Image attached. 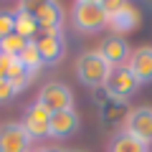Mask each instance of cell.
Returning a JSON list of instances; mask_svg holds the SVG:
<instances>
[{
	"label": "cell",
	"instance_id": "cell-3",
	"mask_svg": "<svg viewBox=\"0 0 152 152\" xmlns=\"http://www.w3.org/2000/svg\"><path fill=\"white\" fill-rule=\"evenodd\" d=\"M104 10H107V28H112L114 36L132 33L140 26V13H137V8L129 5V3L109 0V3H104Z\"/></svg>",
	"mask_w": 152,
	"mask_h": 152
},
{
	"label": "cell",
	"instance_id": "cell-21",
	"mask_svg": "<svg viewBox=\"0 0 152 152\" xmlns=\"http://www.w3.org/2000/svg\"><path fill=\"white\" fill-rule=\"evenodd\" d=\"M33 152H58V150H53V147H38V150H33Z\"/></svg>",
	"mask_w": 152,
	"mask_h": 152
},
{
	"label": "cell",
	"instance_id": "cell-7",
	"mask_svg": "<svg viewBox=\"0 0 152 152\" xmlns=\"http://www.w3.org/2000/svg\"><path fill=\"white\" fill-rule=\"evenodd\" d=\"M33 137L26 132L23 122L0 124V152H31Z\"/></svg>",
	"mask_w": 152,
	"mask_h": 152
},
{
	"label": "cell",
	"instance_id": "cell-9",
	"mask_svg": "<svg viewBox=\"0 0 152 152\" xmlns=\"http://www.w3.org/2000/svg\"><path fill=\"white\" fill-rule=\"evenodd\" d=\"M96 51L102 53V58L107 61L112 69L127 66V61H129V56H132V48H129V43H127L124 36H107Z\"/></svg>",
	"mask_w": 152,
	"mask_h": 152
},
{
	"label": "cell",
	"instance_id": "cell-5",
	"mask_svg": "<svg viewBox=\"0 0 152 152\" xmlns=\"http://www.w3.org/2000/svg\"><path fill=\"white\" fill-rule=\"evenodd\" d=\"M36 102L41 104V107H46L51 114L66 112V109H74V91H71L66 84H61V81H48L41 91H38Z\"/></svg>",
	"mask_w": 152,
	"mask_h": 152
},
{
	"label": "cell",
	"instance_id": "cell-22",
	"mask_svg": "<svg viewBox=\"0 0 152 152\" xmlns=\"http://www.w3.org/2000/svg\"><path fill=\"white\" fill-rule=\"evenodd\" d=\"M71 152H81V150H71Z\"/></svg>",
	"mask_w": 152,
	"mask_h": 152
},
{
	"label": "cell",
	"instance_id": "cell-10",
	"mask_svg": "<svg viewBox=\"0 0 152 152\" xmlns=\"http://www.w3.org/2000/svg\"><path fill=\"white\" fill-rule=\"evenodd\" d=\"M36 43H38V53L43 58V66H56L64 61V56H66L64 33H43Z\"/></svg>",
	"mask_w": 152,
	"mask_h": 152
},
{
	"label": "cell",
	"instance_id": "cell-20",
	"mask_svg": "<svg viewBox=\"0 0 152 152\" xmlns=\"http://www.w3.org/2000/svg\"><path fill=\"white\" fill-rule=\"evenodd\" d=\"M3 81H8V74H5V69H3V64H0V84Z\"/></svg>",
	"mask_w": 152,
	"mask_h": 152
},
{
	"label": "cell",
	"instance_id": "cell-1",
	"mask_svg": "<svg viewBox=\"0 0 152 152\" xmlns=\"http://www.w3.org/2000/svg\"><path fill=\"white\" fill-rule=\"evenodd\" d=\"M71 26L84 36L107 31V10L99 0H76L71 5Z\"/></svg>",
	"mask_w": 152,
	"mask_h": 152
},
{
	"label": "cell",
	"instance_id": "cell-6",
	"mask_svg": "<svg viewBox=\"0 0 152 152\" xmlns=\"http://www.w3.org/2000/svg\"><path fill=\"white\" fill-rule=\"evenodd\" d=\"M104 89H107V94L114 99V102L122 104V102H127V99L140 89V81L134 79V74H132L127 66H122V69H112V74H109Z\"/></svg>",
	"mask_w": 152,
	"mask_h": 152
},
{
	"label": "cell",
	"instance_id": "cell-16",
	"mask_svg": "<svg viewBox=\"0 0 152 152\" xmlns=\"http://www.w3.org/2000/svg\"><path fill=\"white\" fill-rule=\"evenodd\" d=\"M109 152H147V145L132 137L129 132H119L109 142Z\"/></svg>",
	"mask_w": 152,
	"mask_h": 152
},
{
	"label": "cell",
	"instance_id": "cell-14",
	"mask_svg": "<svg viewBox=\"0 0 152 152\" xmlns=\"http://www.w3.org/2000/svg\"><path fill=\"white\" fill-rule=\"evenodd\" d=\"M18 58H20V64L26 66L28 79H31V81L38 76V71L43 69V58H41V53H38V43H36V38L26 43V48H23V53L18 56Z\"/></svg>",
	"mask_w": 152,
	"mask_h": 152
},
{
	"label": "cell",
	"instance_id": "cell-15",
	"mask_svg": "<svg viewBox=\"0 0 152 152\" xmlns=\"http://www.w3.org/2000/svg\"><path fill=\"white\" fill-rule=\"evenodd\" d=\"M15 33L20 38H26V41H33V36L38 33L36 18H33V13L28 10L23 3H20V8H18V13H15Z\"/></svg>",
	"mask_w": 152,
	"mask_h": 152
},
{
	"label": "cell",
	"instance_id": "cell-8",
	"mask_svg": "<svg viewBox=\"0 0 152 152\" xmlns=\"http://www.w3.org/2000/svg\"><path fill=\"white\" fill-rule=\"evenodd\" d=\"M124 132H129L132 137H137L140 142H145L150 147L152 142V107H134L127 112L124 117Z\"/></svg>",
	"mask_w": 152,
	"mask_h": 152
},
{
	"label": "cell",
	"instance_id": "cell-13",
	"mask_svg": "<svg viewBox=\"0 0 152 152\" xmlns=\"http://www.w3.org/2000/svg\"><path fill=\"white\" fill-rule=\"evenodd\" d=\"M127 69L134 74V79L142 84H152V46H140V48L132 51L129 61H127Z\"/></svg>",
	"mask_w": 152,
	"mask_h": 152
},
{
	"label": "cell",
	"instance_id": "cell-4",
	"mask_svg": "<svg viewBox=\"0 0 152 152\" xmlns=\"http://www.w3.org/2000/svg\"><path fill=\"white\" fill-rule=\"evenodd\" d=\"M28 10L33 13L38 28L43 33H61L64 26V8L56 0H41V3H23Z\"/></svg>",
	"mask_w": 152,
	"mask_h": 152
},
{
	"label": "cell",
	"instance_id": "cell-12",
	"mask_svg": "<svg viewBox=\"0 0 152 152\" xmlns=\"http://www.w3.org/2000/svg\"><path fill=\"white\" fill-rule=\"evenodd\" d=\"M23 127L31 137H48V127H51V112L46 107H41L38 102H33L26 109L23 117Z\"/></svg>",
	"mask_w": 152,
	"mask_h": 152
},
{
	"label": "cell",
	"instance_id": "cell-19",
	"mask_svg": "<svg viewBox=\"0 0 152 152\" xmlns=\"http://www.w3.org/2000/svg\"><path fill=\"white\" fill-rule=\"evenodd\" d=\"M15 94H18V89L13 86V81H3V84H0V104L13 102V99H15Z\"/></svg>",
	"mask_w": 152,
	"mask_h": 152
},
{
	"label": "cell",
	"instance_id": "cell-17",
	"mask_svg": "<svg viewBox=\"0 0 152 152\" xmlns=\"http://www.w3.org/2000/svg\"><path fill=\"white\" fill-rule=\"evenodd\" d=\"M26 38H20L18 33H10V36H5L3 41H0V53L3 56H20L23 48H26Z\"/></svg>",
	"mask_w": 152,
	"mask_h": 152
},
{
	"label": "cell",
	"instance_id": "cell-18",
	"mask_svg": "<svg viewBox=\"0 0 152 152\" xmlns=\"http://www.w3.org/2000/svg\"><path fill=\"white\" fill-rule=\"evenodd\" d=\"M10 33H15V13L0 10V41Z\"/></svg>",
	"mask_w": 152,
	"mask_h": 152
},
{
	"label": "cell",
	"instance_id": "cell-11",
	"mask_svg": "<svg viewBox=\"0 0 152 152\" xmlns=\"http://www.w3.org/2000/svg\"><path fill=\"white\" fill-rule=\"evenodd\" d=\"M81 127V119H79V114L76 109H66V112H56L51 114V127H48V137L53 140H66V137L76 134Z\"/></svg>",
	"mask_w": 152,
	"mask_h": 152
},
{
	"label": "cell",
	"instance_id": "cell-2",
	"mask_svg": "<svg viewBox=\"0 0 152 152\" xmlns=\"http://www.w3.org/2000/svg\"><path fill=\"white\" fill-rule=\"evenodd\" d=\"M74 71H76V79L89 89H99L107 84L109 74H112V66L102 58L99 51H86L76 58L74 64Z\"/></svg>",
	"mask_w": 152,
	"mask_h": 152
}]
</instances>
